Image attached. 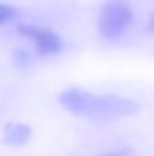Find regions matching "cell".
Masks as SVG:
<instances>
[{
	"label": "cell",
	"instance_id": "obj_1",
	"mask_svg": "<svg viewBox=\"0 0 154 156\" xmlns=\"http://www.w3.org/2000/svg\"><path fill=\"white\" fill-rule=\"evenodd\" d=\"M133 12L127 2L124 0H109L104 3L100 14V34L106 40H118L121 38L128 26L132 24Z\"/></svg>",
	"mask_w": 154,
	"mask_h": 156
},
{
	"label": "cell",
	"instance_id": "obj_2",
	"mask_svg": "<svg viewBox=\"0 0 154 156\" xmlns=\"http://www.w3.org/2000/svg\"><path fill=\"white\" fill-rule=\"evenodd\" d=\"M138 112V105L130 99L107 94V96H92V103L88 117L92 118H113L127 117Z\"/></svg>",
	"mask_w": 154,
	"mask_h": 156
},
{
	"label": "cell",
	"instance_id": "obj_3",
	"mask_svg": "<svg viewBox=\"0 0 154 156\" xmlns=\"http://www.w3.org/2000/svg\"><path fill=\"white\" fill-rule=\"evenodd\" d=\"M18 32L21 35L32 38L36 43L38 52L43 55H53L60 52L62 49V40L50 29L36 27V26H18Z\"/></svg>",
	"mask_w": 154,
	"mask_h": 156
},
{
	"label": "cell",
	"instance_id": "obj_4",
	"mask_svg": "<svg viewBox=\"0 0 154 156\" xmlns=\"http://www.w3.org/2000/svg\"><path fill=\"white\" fill-rule=\"evenodd\" d=\"M92 96L94 94H91L88 91H83V90H79V88H71V90L63 91L59 96V102L62 103V106L65 109L71 111L73 114L88 117L91 102H92Z\"/></svg>",
	"mask_w": 154,
	"mask_h": 156
},
{
	"label": "cell",
	"instance_id": "obj_5",
	"mask_svg": "<svg viewBox=\"0 0 154 156\" xmlns=\"http://www.w3.org/2000/svg\"><path fill=\"white\" fill-rule=\"evenodd\" d=\"M30 135H32V129L27 124L14 123V124H9L6 127V130H5V141L8 144H12V146H21V144L27 143Z\"/></svg>",
	"mask_w": 154,
	"mask_h": 156
},
{
	"label": "cell",
	"instance_id": "obj_6",
	"mask_svg": "<svg viewBox=\"0 0 154 156\" xmlns=\"http://www.w3.org/2000/svg\"><path fill=\"white\" fill-rule=\"evenodd\" d=\"M12 62H14V65H15L17 68L24 70V68H27V67L32 64V56H30V53L27 52V50H24V49H18V50L14 52Z\"/></svg>",
	"mask_w": 154,
	"mask_h": 156
},
{
	"label": "cell",
	"instance_id": "obj_7",
	"mask_svg": "<svg viewBox=\"0 0 154 156\" xmlns=\"http://www.w3.org/2000/svg\"><path fill=\"white\" fill-rule=\"evenodd\" d=\"M17 15L15 9L9 5H5V3H0V24H5L11 20H14Z\"/></svg>",
	"mask_w": 154,
	"mask_h": 156
},
{
	"label": "cell",
	"instance_id": "obj_8",
	"mask_svg": "<svg viewBox=\"0 0 154 156\" xmlns=\"http://www.w3.org/2000/svg\"><path fill=\"white\" fill-rule=\"evenodd\" d=\"M106 156H122L121 153H110V155H106Z\"/></svg>",
	"mask_w": 154,
	"mask_h": 156
}]
</instances>
